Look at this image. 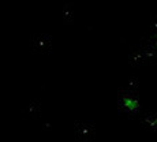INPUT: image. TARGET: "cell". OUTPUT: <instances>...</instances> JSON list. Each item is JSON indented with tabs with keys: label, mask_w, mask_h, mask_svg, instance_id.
Instances as JSON below:
<instances>
[{
	"label": "cell",
	"mask_w": 157,
	"mask_h": 142,
	"mask_svg": "<svg viewBox=\"0 0 157 142\" xmlns=\"http://www.w3.org/2000/svg\"><path fill=\"white\" fill-rule=\"evenodd\" d=\"M153 63H157V18L149 25L146 33L130 55V64L134 67Z\"/></svg>",
	"instance_id": "obj_1"
}]
</instances>
